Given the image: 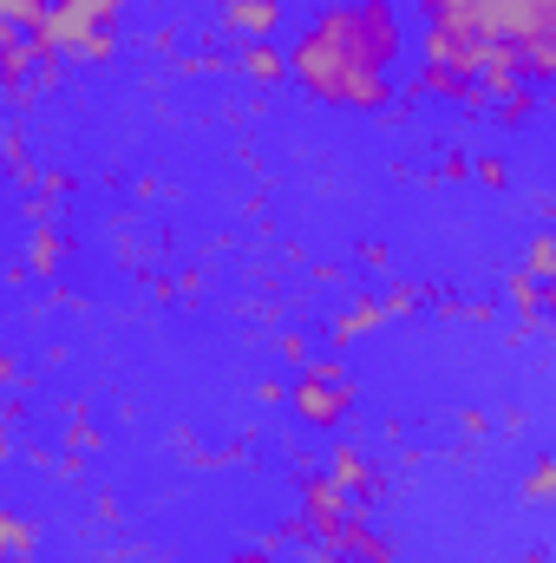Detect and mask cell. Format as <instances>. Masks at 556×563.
Segmentation results:
<instances>
[{
	"mask_svg": "<svg viewBox=\"0 0 556 563\" xmlns=\"http://www.w3.org/2000/svg\"><path fill=\"white\" fill-rule=\"evenodd\" d=\"M400 53H407V20L393 0H334L294 33L288 79L321 106L380 112L393 99Z\"/></svg>",
	"mask_w": 556,
	"mask_h": 563,
	"instance_id": "obj_1",
	"label": "cell"
},
{
	"mask_svg": "<svg viewBox=\"0 0 556 563\" xmlns=\"http://www.w3.org/2000/svg\"><path fill=\"white\" fill-rule=\"evenodd\" d=\"M119 7L125 0H53L33 46H40V66L53 73L59 59H79V66H99L112 59L119 46Z\"/></svg>",
	"mask_w": 556,
	"mask_h": 563,
	"instance_id": "obj_2",
	"label": "cell"
},
{
	"mask_svg": "<svg viewBox=\"0 0 556 563\" xmlns=\"http://www.w3.org/2000/svg\"><path fill=\"white\" fill-rule=\"evenodd\" d=\"M288 407H294V420L314 426V432H334V426L354 413V374H347V361H301V374H294V387H288Z\"/></svg>",
	"mask_w": 556,
	"mask_h": 563,
	"instance_id": "obj_3",
	"label": "cell"
},
{
	"mask_svg": "<svg viewBox=\"0 0 556 563\" xmlns=\"http://www.w3.org/2000/svg\"><path fill=\"white\" fill-rule=\"evenodd\" d=\"M327 472H334V478H341V485H347V492H354L360 505H374V498L387 492L380 465H374V459H367V452H360L354 439H334V452H327Z\"/></svg>",
	"mask_w": 556,
	"mask_h": 563,
	"instance_id": "obj_4",
	"label": "cell"
},
{
	"mask_svg": "<svg viewBox=\"0 0 556 563\" xmlns=\"http://www.w3.org/2000/svg\"><path fill=\"white\" fill-rule=\"evenodd\" d=\"M223 26L243 40H269L281 26V0H223Z\"/></svg>",
	"mask_w": 556,
	"mask_h": 563,
	"instance_id": "obj_5",
	"label": "cell"
},
{
	"mask_svg": "<svg viewBox=\"0 0 556 563\" xmlns=\"http://www.w3.org/2000/svg\"><path fill=\"white\" fill-rule=\"evenodd\" d=\"M387 321V295H360L341 321H334V347H354V341H367L374 328Z\"/></svg>",
	"mask_w": 556,
	"mask_h": 563,
	"instance_id": "obj_6",
	"label": "cell"
},
{
	"mask_svg": "<svg viewBox=\"0 0 556 563\" xmlns=\"http://www.w3.org/2000/svg\"><path fill=\"white\" fill-rule=\"evenodd\" d=\"M236 66H243V79H256V86H276V79H288V53H276L269 40H249Z\"/></svg>",
	"mask_w": 556,
	"mask_h": 563,
	"instance_id": "obj_7",
	"label": "cell"
},
{
	"mask_svg": "<svg viewBox=\"0 0 556 563\" xmlns=\"http://www.w3.org/2000/svg\"><path fill=\"white\" fill-rule=\"evenodd\" d=\"M518 498H524V505H551L556 511V452H544V459L518 478Z\"/></svg>",
	"mask_w": 556,
	"mask_h": 563,
	"instance_id": "obj_8",
	"label": "cell"
},
{
	"mask_svg": "<svg viewBox=\"0 0 556 563\" xmlns=\"http://www.w3.org/2000/svg\"><path fill=\"white\" fill-rule=\"evenodd\" d=\"M524 269L537 282H556V230H537V236L524 243Z\"/></svg>",
	"mask_w": 556,
	"mask_h": 563,
	"instance_id": "obj_9",
	"label": "cell"
},
{
	"mask_svg": "<svg viewBox=\"0 0 556 563\" xmlns=\"http://www.w3.org/2000/svg\"><path fill=\"white\" fill-rule=\"evenodd\" d=\"M504 301H511L518 314H537V308H544V282L531 276V269H518V276L504 282Z\"/></svg>",
	"mask_w": 556,
	"mask_h": 563,
	"instance_id": "obj_10",
	"label": "cell"
},
{
	"mask_svg": "<svg viewBox=\"0 0 556 563\" xmlns=\"http://www.w3.org/2000/svg\"><path fill=\"white\" fill-rule=\"evenodd\" d=\"M66 256V236H53V223L46 230H33V256H26V269L33 276H53V263Z\"/></svg>",
	"mask_w": 556,
	"mask_h": 563,
	"instance_id": "obj_11",
	"label": "cell"
},
{
	"mask_svg": "<svg viewBox=\"0 0 556 563\" xmlns=\"http://www.w3.org/2000/svg\"><path fill=\"white\" fill-rule=\"evenodd\" d=\"M0 531H7V558H13V563L33 558V525H26L20 511H7V518H0Z\"/></svg>",
	"mask_w": 556,
	"mask_h": 563,
	"instance_id": "obj_12",
	"label": "cell"
},
{
	"mask_svg": "<svg viewBox=\"0 0 556 563\" xmlns=\"http://www.w3.org/2000/svg\"><path fill=\"white\" fill-rule=\"evenodd\" d=\"M491 112H498V119H504V125H524V119H531V112H537V92H531V86H518V92H511V99H498V106H491Z\"/></svg>",
	"mask_w": 556,
	"mask_h": 563,
	"instance_id": "obj_13",
	"label": "cell"
},
{
	"mask_svg": "<svg viewBox=\"0 0 556 563\" xmlns=\"http://www.w3.org/2000/svg\"><path fill=\"white\" fill-rule=\"evenodd\" d=\"M407 308H419V288L413 282H393L387 288V314H407Z\"/></svg>",
	"mask_w": 556,
	"mask_h": 563,
	"instance_id": "obj_14",
	"label": "cell"
},
{
	"mask_svg": "<svg viewBox=\"0 0 556 563\" xmlns=\"http://www.w3.org/2000/svg\"><path fill=\"white\" fill-rule=\"evenodd\" d=\"M347 563H400V558H393V544H387V538H374L367 551H354Z\"/></svg>",
	"mask_w": 556,
	"mask_h": 563,
	"instance_id": "obj_15",
	"label": "cell"
},
{
	"mask_svg": "<svg viewBox=\"0 0 556 563\" xmlns=\"http://www.w3.org/2000/svg\"><path fill=\"white\" fill-rule=\"evenodd\" d=\"M478 184H485V190H504V157H485V164H478Z\"/></svg>",
	"mask_w": 556,
	"mask_h": 563,
	"instance_id": "obj_16",
	"label": "cell"
},
{
	"mask_svg": "<svg viewBox=\"0 0 556 563\" xmlns=\"http://www.w3.org/2000/svg\"><path fill=\"white\" fill-rule=\"evenodd\" d=\"M360 263L367 269H387V243H360Z\"/></svg>",
	"mask_w": 556,
	"mask_h": 563,
	"instance_id": "obj_17",
	"label": "cell"
},
{
	"mask_svg": "<svg viewBox=\"0 0 556 563\" xmlns=\"http://www.w3.org/2000/svg\"><path fill=\"white\" fill-rule=\"evenodd\" d=\"M281 354H288V361H314V354H308V341H301V334H281Z\"/></svg>",
	"mask_w": 556,
	"mask_h": 563,
	"instance_id": "obj_18",
	"label": "cell"
},
{
	"mask_svg": "<svg viewBox=\"0 0 556 563\" xmlns=\"http://www.w3.org/2000/svg\"><path fill=\"white\" fill-rule=\"evenodd\" d=\"M223 563H276L269 551H236V558H223Z\"/></svg>",
	"mask_w": 556,
	"mask_h": 563,
	"instance_id": "obj_19",
	"label": "cell"
},
{
	"mask_svg": "<svg viewBox=\"0 0 556 563\" xmlns=\"http://www.w3.org/2000/svg\"><path fill=\"white\" fill-rule=\"evenodd\" d=\"M518 563H551V558H544V551H531V558H518Z\"/></svg>",
	"mask_w": 556,
	"mask_h": 563,
	"instance_id": "obj_20",
	"label": "cell"
}]
</instances>
